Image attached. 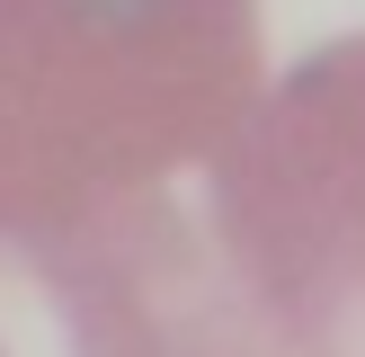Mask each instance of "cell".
<instances>
[{"label": "cell", "mask_w": 365, "mask_h": 357, "mask_svg": "<svg viewBox=\"0 0 365 357\" xmlns=\"http://www.w3.org/2000/svg\"><path fill=\"white\" fill-rule=\"evenodd\" d=\"M259 0H0V170L160 188L259 99Z\"/></svg>", "instance_id": "1"}, {"label": "cell", "mask_w": 365, "mask_h": 357, "mask_svg": "<svg viewBox=\"0 0 365 357\" xmlns=\"http://www.w3.org/2000/svg\"><path fill=\"white\" fill-rule=\"evenodd\" d=\"M214 241L277 357H365V27L214 143Z\"/></svg>", "instance_id": "2"}, {"label": "cell", "mask_w": 365, "mask_h": 357, "mask_svg": "<svg viewBox=\"0 0 365 357\" xmlns=\"http://www.w3.org/2000/svg\"><path fill=\"white\" fill-rule=\"evenodd\" d=\"M18 223L53 357H277L232 268L187 232V214L160 188L18 178Z\"/></svg>", "instance_id": "3"}, {"label": "cell", "mask_w": 365, "mask_h": 357, "mask_svg": "<svg viewBox=\"0 0 365 357\" xmlns=\"http://www.w3.org/2000/svg\"><path fill=\"white\" fill-rule=\"evenodd\" d=\"M0 357H53V331H45V303H36L27 223H18L9 170H0Z\"/></svg>", "instance_id": "4"}]
</instances>
